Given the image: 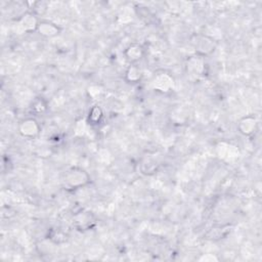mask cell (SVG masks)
<instances>
[{
    "instance_id": "6da1fadb",
    "label": "cell",
    "mask_w": 262,
    "mask_h": 262,
    "mask_svg": "<svg viewBox=\"0 0 262 262\" xmlns=\"http://www.w3.org/2000/svg\"><path fill=\"white\" fill-rule=\"evenodd\" d=\"M92 182L91 176L80 167H71L64 174V184L70 190H79L89 186Z\"/></svg>"
},
{
    "instance_id": "7a4b0ae2",
    "label": "cell",
    "mask_w": 262,
    "mask_h": 262,
    "mask_svg": "<svg viewBox=\"0 0 262 262\" xmlns=\"http://www.w3.org/2000/svg\"><path fill=\"white\" fill-rule=\"evenodd\" d=\"M193 46L196 51V55L202 58L210 56L216 50L215 40L207 35H196L193 39Z\"/></svg>"
},
{
    "instance_id": "3957f363",
    "label": "cell",
    "mask_w": 262,
    "mask_h": 262,
    "mask_svg": "<svg viewBox=\"0 0 262 262\" xmlns=\"http://www.w3.org/2000/svg\"><path fill=\"white\" fill-rule=\"evenodd\" d=\"M20 135L28 140L36 139L41 133V126L35 118H26L19 124Z\"/></svg>"
},
{
    "instance_id": "277c9868",
    "label": "cell",
    "mask_w": 262,
    "mask_h": 262,
    "mask_svg": "<svg viewBox=\"0 0 262 262\" xmlns=\"http://www.w3.org/2000/svg\"><path fill=\"white\" fill-rule=\"evenodd\" d=\"M237 127L241 135L245 137H251L256 133L258 128V121L254 116L248 115L240 119Z\"/></svg>"
},
{
    "instance_id": "5b68a950",
    "label": "cell",
    "mask_w": 262,
    "mask_h": 262,
    "mask_svg": "<svg viewBox=\"0 0 262 262\" xmlns=\"http://www.w3.org/2000/svg\"><path fill=\"white\" fill-rule=\"evenodd\" d=\"M74 225L79 231H89L96 225V221L92 212L81 211L75 215Z\"/></svg>"
},
{
    "instance_id": "8992f818",
    "label": "cell",
    "mask_w": 262,
    "mask_h": 262,
    "mask_svg": "<svg viewBox=\"0 0 262 262\" xmlns=\"http://www.w3.org/2000/svg\"><path fill=\"white\" fill-rule=\"evenodd\" d=\"M40 19L38 16H36L34 13H32L31 11L26 12L20 19H19V23L23 29L24 32L26 33H32V32H37L39 23H40Z\"/></svg>"
},
{
    "instance_id": "52a82bcc",
    "label": "cell",
    "mask_w": 262,
    "mask_h": 262,
    "mask_svg": "<svg viewBox=\"0 0 262 262\" xmlns=\"http://www.w3.org/2000/svg\"><path fill=\"white\" fill-rule=\"evenodd\" d=\"M124 56L130 65L137 64L144 58L145 50L139 43H131L124 51Z\"/></svg>"
},
{
    "instance_id": "ba28073f",
    "label": "cell",
    "mask_w": 262,
    "mask_h": 262,
    "mask_svg": "<svg viewBox=\"0 0 262 262\" xmlns=\"http://www.w3.org/2000/svg\"><path fill=\"white\" fill-rule=\"evenodd\" d=\"M37 32L39 33V35L46 37V38H54V37H57L58 35H60L61 28L57 24H55L51 21L41 20L39 23Z\"/></svg>"
},
{
    "instance_id": "9c48e42d",
    "label": "cell",
    "mask_w": 262,
    "mask_h": 262,
    "mask_svg": "<svg viewBox=\"0 0 262 262\" xmlns=\"http://www.w3.org/2000/svg\"><path fill=\"white\" fill-rule=\"evenodd\" d=\"M154 87L159 92L167 93L173 87V78L168 74H160L155 78Z\"/></svg>"
},
{
    "instance_id": "30bf717a",
    "label": "cell",
    "mask_w": 262,
    "mask_h": 262,
    "mask_svg": "<svg viewBox=\"0 0 262 262\" xmlns=\"http://www.w3.org/2000/svg\"><path fill=\"white\" fill-rule=\"evenodd\" d=\"M142 71L141 69L137 66V64H131L126 72H125V79L128 83H138L142 79Z\"/></svg>"
},
{
    "instance_id": "8fae6325",
    "label": "cell",
    "mask_w": 262,
    "mask_h": 262,
    "mask_svg": "<svg viewBox=\"0 0 262 262\" xmlns=\"http://www.w3.org/2000/svg\"><path fill=\"white\" fill-rule=\"evenodd\" d=\"M204 66H205V63L203 61V58L199 56L192 57L188 61V71L193 72L195 75L203 74V71L205 69Z\"/></svg>"
},
{
    "instance_id": "7c38bea8",
    "label": "cell",
    "mask_w": 262,
    "mask_h": 262,
    "mask_svg": "<svg viewBox=\"0 0 262 262\" xmlns=\"http://www.w3.org/2000/svg\"><path fill=\"white\" fill-rule=\"evenodd\" d=\"M104 118V112L102 108L98 105L94 106L89 113V117H87V121L91 125H99Z\"/></svg>"
},
{
    "instance_id": "4fadbf2b",
    "label": "cell",
    "mask_w": 262,
    "mask_h": 262,
    "mask_svg": "<svg viewBox=\"0 0 262 262\" xmlns=\"http://www.w3.org/2000/svg\"><path fill=\"white\" fill-rule=\"evenodd\" d=\"M47 104H46V102L43 101L42 99H37L33 104H32V110L35 112V113H37V114H39V113H43L45 112L46 110H47Z\"/></svg>"
}]
</instances>
